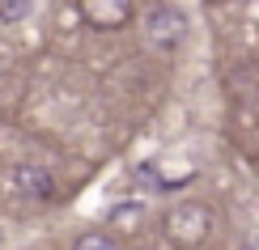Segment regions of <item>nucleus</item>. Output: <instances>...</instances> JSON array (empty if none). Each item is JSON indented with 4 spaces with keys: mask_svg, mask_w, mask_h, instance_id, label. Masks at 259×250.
Segmentation results:
<instances>
[{
    "mask_svg": "<svg viewBox=\"0 0 259 250\" xmlns=\"http://www.w3.org/2000/svg\"><path fill=\"white\" fill-rule=\"evenodd\" d=\"M166 237L175 246H183V250H196L204 237L212 233V212L204 208V204H196V199H183V204H175V208L166 212Z\"/></svg>",
    "mask_w": 259,
    "mask_h": 250,
    "instance_id": "1",
    "label": "nucleus"
},
{
    "mask_svg": "<svg viewBox=\"0 0 259 250\" xmlns=\"http://www.w3.org/2000/svg\"><path fill=\"white\" fill-rule=\"evenodd\" d=\"M145 38L153 42L157 51H175L183 38H187V17L170 5H157L145 13Z\"/></svg>",
    "mask_w": 259,
    "mask_h": 250,
    "instance_id": "2",
    "label": "nucleus"
},
{
    "mask_svg": "<svg viewBox=\"0 0 259 250\" xmlns=\"http://www.w3.org/2000/svg\"><path fill=\"white\" fill-rule=\"evenodd\" d=\"M77 9L94 30H119L132 21V0H77Z\"/></svg>",
    "mask_w": 259,
    "mask_h": 250,
    "instance_id": "3",
    "label": "nucleus"
},
{
    "mask_svg": "<svg viewBox=\"0 0 259 250\" xmlns=\"http://www.w3.org/2000/svg\"><path fill=\"white\" fill-rule=\"evenodd\" d=\"M145 174L157 182V187L179 191V187H187V182L196 178V161H183V157H153V161H145Z\"/></svg>",
    "mask_w": 259,
    "mask_h": 250,
    "instance_id": "4",
    "label": "nucleus"
},
{
    "mask_svg": "<svg viewBox=\"0 0 259 250\" xmlns=\"http://www.w3.org/2000/svg\"><path fill=\"white\" fill-rule=\"evenodd\" d=\"M13 187H17V195H30V199H51L56 195V178L38 161H21L13 170Z\"/></svg>",
    "mask_w": 259,
    "mask_h": 250,
    "instance_id": "5",
    "label": "nucleus"
},
{
    "mask_svg": "<svg viewBox=\"0 0 259 250\" xmlns=\"http://www.w3.org/2000/svg\"><path fill=\"white\" fill-rule=\"evenodd\" d=\"M34 13V0H0V21L5 26H17V21H26Z\"/></svg>",
    "mask_w": 259,
    "mask_h": 250,
    "instance_id": "6",
    "label": "nucleus"
},
{
    "mask_svg": "<svg viewBox=\"0 0 259 250\" xmlns=\"http://www.w3.org/2000/svg\"><path fill=\"white\" fill-rule=\"evenodd\" d=\"M72 250H119V242H115L111 233L94 229V233H81L77 242H72Z\"/></svg>",
    "mask_w": 259,
    "mask_h": 250,
    "instance_id": "7",
    "label": "nucleus"
},
{
    "mask_svg": "<svg viewBox=\"0 0 259 250\" xmlns=\"http://www.w3.org/2000/svg\"><path fill=\"white\" fill-rule=\"evenodd\" d=\"M119 221H140V204H127V208H115V212H111V225H119Z\"/></svg>",
    "mask_w": 259,
    "mask_h": 250,
    "instance_id": "8",
    "label": "nucleus"
}]
</instances>
